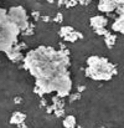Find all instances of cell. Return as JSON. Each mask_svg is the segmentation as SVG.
Instances as JSON below:
<instances>
[{"instance_id": "obj_7", "label": "cell", "mask_w": 124, "mask_h": 128, "mask_svg": "<svg viewBox=\"0 0 124 128\" xmlns=\"http://www.w3.org/2000/svg\"><path fill=\"white\" fill-rule=\"evenodd\" d=\"M118 2L116 0H99L98 2V10L102 12H113L118 8Z\"/></svg>"}, {"instance_id": "obj_2", "label": "cell", "mask_w": 124, "mask_h": 128, "mask_svg": "<svg viewBox=\"0 0 124 128\" xmlns=\"http://www.w3.org/2000/svg\"><path fill=\"white\" fill-rule=\"evenodd\" d=\"M87 65L86 76L97 81H108L118 72L117 67L106 57L91 56L87 58Z\"/></svg>"}, {"instance_id": "obj_4", "label": "cell", "mask_w": 124, "mask_h": 128, "mask_svg": "<svg viewBox=\"0 0 124 128\" xmlns=\"http://www.w3.org/2000/svg\"><path fill=\"white\" fill-rule=\"evenodd\" d=\"M7 15L11 19V21L20 29L21 32H24L30 26L29 16L26 14V10L22 6H12V8H10L7 10Z\"/></svg>"}, {"instance_id": "obj_11", "label": "cell", "mask_w": 124, "mask_h": 128, "mask_svg": "<svg viewBox=\"0 0 124 128\" xmlns=\"http://www.w3.org/2000/svg\"><path fill=\"white\" fill-rule=\"evenodd\" d=\"M63 126L66 128H75L76 127V120H75V117L73 116L66 117L65 121H63Z\"/></svg>"}, {"instance_id": "obj_1", "label": "cell", "mask_w": 124, "mask_h": 128, "mask_svg": "<svg viewBox=\"0 0 124 128\" xmlns=\"http://www.w3.org/2000/svg\"><path fill=\"white\" fill-rule=\"evenodd\" d=\"M70 65V51L63 45L58 51L53 47L40 46L24 57V66L35 77V92L39 94L56 91L60 97L67 96L72 87L67 68Z\"/></svg>"}, {"instance_id": "obj_6", "label": "cell", "mask_w": 124, "mask_h": 128, "mask_svg": "<svg viewBox=\"0 0 124 128\" xmlns=\"http://www.w3.org/2000/svg\"><path fill=\"white\" fill-rule=\"evenodd\" d=\"M60 35H61L66 41H71V42H75V41H77L78 39H82L83 38V35L81 32H78V31H76L73 28H68V26L62 28L61 31H60Z\"/></svg>"}, {"instance_id": "obj_10", "label": "cell", "mask_w": 124, "mask_h": 128, "mask_svg": "<svg viewBox=\"0 0 124 128\" xmlns=\"http://www.w3.org/2000/svg\"><path fill=\"white\" fill-rule=\"evenodd\" d=\"M116 41H117V38H116V35H113L112 32H108L107 35H104V42H106V45H107L109 48L114 46Z\"/></svg>"}, {"instance_id": "obj_3", "label": "cell", "mask_w": 124, "mask_h": 128, "mask_svg": "<svg viewBox=\"0 0 124 128\" xmlns=\"http://www.w3.org/2000/svg\"><path fill=\"white\" fill-rule=\"evenodd\" d=\"M20 29L11 21L7 10L0 8V51L6 52L17 42Z\"/></svg>"}, {"instance_id": "obj_8", "label": "cell", "mask_w": 124, "mask_h": 128, "mask_svg": "<svg viewBox=\"0 0 124 128\" xmlns=\"http://www.w3.org/2000/svg\"><path fill=\"white\" fill-rule=\"evenodd\" d=\"M112 30L116 31V32H121V34H124V14L119 15L114 22L112 24Z\"/></svg>"}, {"instance_id": "obj_9", "label": "cell", "mask_w": 124, "mask_h": 128, "mask_svg": "<svg viewBox=\"0 0 124 128\" xmlns=\"http://www.w3.org/2000/svg\"><path fill=\"white\" fill-rule=\"evenodd\" d=\"M25 118H26V116H25L24 113H21V112H15V113L11 116V118H10V123L20 126L21 123H24Z\"/></svg>"}, {"instance_id": "obj_5", "label": "cell", "mask_w": 124, "mask_h": 128, "mask_svg": "<svg viewBox=\"0 0 124 128\" xmlns=\"http://www.w3.org/2000/svg\"><path fill=\"white\" fill-rule=\"evenodd\" d=\"M107 24H108V20H107V18L106 16H93L92 19H91V26L93 28V30L96 31V34H98V35H107L109 31L106 29V26H107Z\"/></svg>"}]
</instances>
